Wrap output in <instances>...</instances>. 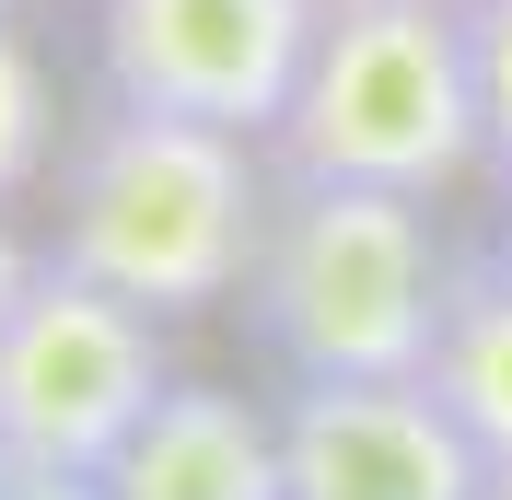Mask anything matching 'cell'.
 <instances>
[{
  "mask_svg": "<svg viewBox=\"0 0 512 500\" xmlns=\"http://www.w3.org/2000/svg\"><path fill=\"white\" fill-rule=\"evenodd\" d=\"M280 210V163H256L245 128H198L117 105L82 117V140L59 152V268H82L94 291L140 314H210L256 280Z\"/></svg>",
  "mask_w": 512,
  "mask_h": 500,
  "instance_id": "obj_1",
  "label": "cell"
},
{
  "mask_svg": "<svg viewBox=\"0 0 512 500\" xmlns=\"http://www.w3.org/2000/svg\"><path fill=\"white\" fill-rule=\"evenodd\" d=\"M443 303H454V256L431 233V198L280 175L245 314H256V338H268V361L291 384H408V373H431Z\"/></svg>",
  "mask_w": 512,
  "mask_h": 500,
  "instance_id": "obj_2",
  "label": "cell"
},
{
  "mask_svg": "<svg viewBox=\"0 0 512 500\" xmlns=\"http://www.w3.org/2000/svg\"><path fill=\"white\" fill-rule=\"evenodd\" d=\"M280 175H338V187H408L443 198L478 175V70H466V12L454 0H326L303 94H291Z\"/></svg>",
  "mask_w": 512,
  "mask_h": 500,
  "instance_id": "obj_3",
  "label": "cell"
},
{
  "mask_svg": "<svg viewBox=\"0 0 512 500\" xmlns=\"http://www.w3.org/2000/svg\"><path fill=\"white\" fill-rule=\"evenodd\" d=\"M163 384H175L163 314L94 291L59 256L0 314V454H12V477H105Z\"/></svg>",
  "mask_w": 512,
  "mask_h": 500,
  "instance_id": "obj_4",
  "label": "cell"
},
{
  "mask_svg": "<svg viewBox=\"0 0 512 500\" xmlns=\"http://www.w3.org/2000/svg\"><path fill=\"white\" fill-rule=\"evenodd\" d=\"M326 0H94V59L117 105L280 140Z\"/></svg>",
  "mask_w": 512,
  "mask_h": 500,
  "instance_id": "obj_5",
  "label": "cell"
},
{
  "mask_svg": "<svg viewBox=\"0 0 512 500\" xmlns=\"http://www.w3.org/2000/svg\"><path fill=\"white\" fill-rule=\"evenodd\" d=\"M291 500H478L489 454L431 384H291L280 396Z\"/></svg>",
  "mask_w": 512,
  "mask_h": 500,
  "instance_id": "obj_6",
  "label": "cell"
},
{
  "mask_svg": "<svg viewBox=\"0 0 512 500\" xmlns=\"http://www.w3.org/2000/svg\"><path fill=\"white\" fill-rule=\"evenodd\" d=\"M105 500H291L280 407L175 373L152 396V419L128 431V454L105 466Z\"/></svg>",
  "mask_w": 512,
  "mask_h": 500,
  "instance_id": "obj_7",
  "label": "cell"
},
{
  "mask_svg": "<svg viewBox=\"0 0 512 500\" xmlns=\"http://www.w3.org/2000/svg\"><path fill=\"white\" fill-rule=\"evenodd\" d=\"M431 396L466 419L489 466H512V256H454V303H443V338H431Z\"/></svg>",
  "mask_w": 512,
  "mask_h": 500,
  "instance_id": "obj_8",
  "label": "cell"
},
{
  "mask_svg": "<svg viewBox=\"0 0 512 500\" xmlns=\"http://www.w3.org/2000/svg\"><path fill=\"white\" fill-rule=\"evenodd\" d=\"M59 152V94H47V70L12 24H0V198H24Z\"/></svg>",
  "mask_w": 512,
  "mask_h": 500,
  "instance_id": "obj_9",
  "label": "cell"
},
{
  "mask_svg": "<svg viewBox=\"0 0 512 500\" xmlns=\"http://www.w3.org/2000/svg\"><path fill=\"white\" fill-rule=\"evenodd\" d=\"M466 70H478V140H489V175L512 187V0H478V12H466Z\"/></svg>",
  "mask_w": 512,
  "mask_h": 500,
  "instance_id": "obj_10",
  "label": "cell"
},
{
  "mask_svg": "<svg viewBox=\"0 0 512 500\" xmlns=\"http://www.w3.org/2000/svg\"><path fill=\"white\" fill-rule=\"evenodd\" d=\"M12 500H105V477H12Z\"/></svg>",
  "mask_w": 512,
  "mask_h": 500,
  "instance_id": "obj_11",
  "label": "cell"
},
{
  "mask_svg": "<svg viewBox=\"0 0 512 500\" xmlns=\"http://www.w3.org/2000/svg\"><path fill=\"white\" fill-rule=\"evenodd\" d=\"M24 280H35V256H24V245H12V233H0V314L24 303Z\"/></svg>",
  "mask_w": 512,
  "mask_h": 500,
  "instance_id": "obj_12",
  "label": "cell"
},
{
  "mask_svg": "<svg viewBox=\"0 0 512 500\" xmlns=\"http://www.w3.org/2000/svg\"><path fill=\"white\" fill-rule=\"evenodd\" d=\"M478 500H512V466H489V489H478Z\"/></svg>",
  "mask_w": 512,
  "mask_h": 500,
  "instance_id": "obj_13",
  "label": "cell"
},
{
  "mask_svg": "<svg viewBox=\"0 0 512 500\" xmlns=\"http://www.w3.org/2000/svg\"><path fill=\"white\" fill-rule=\"evenodd\" d=\"M501 256H512V187H501Z\"/></svg>",
  "mask_w": 512,
  "mask_h": 500,
  "instance_id": "obj_14",
  "label": "cell"
},
{
  "mask_svg": "<svg viewBox=\"0 0 512 500\" xmlns=\"http://www.w3.org/2000/svg\"><path fill=\"white\" fill-rule=\"evenodd\" d=\"M0 500H12V454H0Z\"/></svg>",
  "mask_w": 512,
  "mask_h": 500,
  "instance_id": "obj_15",
  "label": "cell"
},
{
  "mask_svg": "<svg viewBox=\"0 0 512 500\" xmlns=\"http://www.w3.org/2000/svg\"><path fill=\"white\" fill-rule=\"evenodd\" d=\"M454 12H478V0H454Z\"/></svg>",
  "mask_w": 512,
  "mask_h": 500,
  "instance_id": "obj_16",
  "label": "cell"
},
{
  "mask_svg": "<svg viewBox=\"0 0 512 500\" xmlns=\"http://www.w3.org/2000/svg\"><path fill=\"white\" fill-rule=\"evenodd\" d=\"M0 12H12V0H0Z\"/></svg>",
  "mask_w": 512,
  "mask_h": 500,
  "instance_id": "obj_17",
  "label": "cell"
}]
</instances>
